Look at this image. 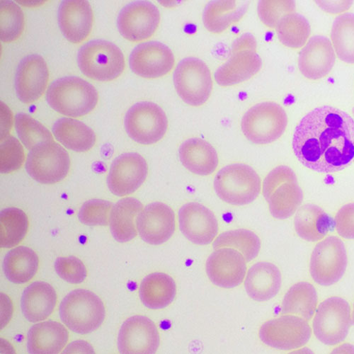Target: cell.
Wrapping results in <instances>:
<instances>
[{"mask_svg":"<svg viewBox=\"0 0 354 354\" xmlns=\"http://www.w3.org/2000/svg\"><path fill=\"white\" fill-rule=\"evenodd\" d=\"M292 146L308 169L320 173L344 169L354 161V120L339 109L317 107L297 127Z\"/></svg>","mask_w":354,"mask_h":354,"instance_id":"obj_1","label":"cell"},{"mask_svg":"<svg viewBox=\"0 0 354 354\" xmlns=\"http://www.w3.org/2000/svg\"><path fill=\"white\" fill-rule=\"evenodd\" d=\"M98 99V93L93 84L74 76L54 80L46 93L47 102L53 109L74 118L93 111Z\"/></svg>","mask_w":354,"mask_h":354,"instance_id":"obj_2","label":"cell"},{"mask_svg":"<svg viewBox=\"0 0 354 354\" xmlns=\"http://www.w3.org/2000/svg\"><path fill=\"white\" fill-rule=\"evenodd\" d=\"M263 194L277 219L285 220L297 212L304 200L296 174L287 166L273 169L263 182Z\"/></svg>","mask_w":354,"mask_h":354,"instance_id":"obj_3","label":"cell"},{"mask_svg":"<svg viewBox=\"0 0 354 354\" xmlns=\"http://www.w3.org/2000/svg\"><path fill=\"white\" fill-rule=\"evenodd\" d=\"M59 312L66 327L81 335L95 332L105 319L102 300L94 292L84 289H77L68 294Z\"/></svg>","mask_w":354,"mask_h":354,"instance_id":"obj_4","label":"cell"},{"mask_svg":"<svg viewBox=\"0 0 354 354\" xmlns=\"http://www.w3.org/2000/svg\"><path fill=\"white\" fill-rule=\"evenodd\" d=\"M77 64L84 75L101 82L119 77L125 68L122 50L114 44L101 39L88 41L80 48Z\"/></svg>","mask_w":354,"mask_h":354,"instance_id":"obj_5","label":"cell"},{"mask_svg":"<svg viewBox=\"0 0 354 354\" xmlns=\"http://www.w3.org/2000/svg\"><path fill=\"white\" fill-rule=\"evenodd\" d=\"M261 180L249 165L232 164L222 168L216 174L214 188L218 196L233 205L251 203L259 196Z\"/></svg>","mask_w":354,"mask_h":354,"instance_id":"obj_6","label":"cell"},{"mask_svg":"<svg viewBox=\"0 0 354 354\" xmlns=\"http://www.w3.org/2000/svg\"><path fill=\"white\" fill-rule=\"evenodd\" d=\"M288 116L278 104L266 102L256 104L244 115L242 131L245 137L257 145L272 143L285 132Z\"/></svg>","mask_w":354,"mask_h":354,"instance_id":"obj_7","label":"cell"},{"mask_svg":"<svg viewBox=\"0 0 354 354\" xmlns=\"http://www.w3.org/2000/svg\"><path fill=\"white\" fill-rule=\"evenodd\" d=\"M261 65L256 39L251 34H244L234 41L230 57L216 72L215 80L223 86L237 84L252 78Z\"/></svg>","mask_w":354,"mask_h":354,"instance_id":"obj_8","label":"cell"},{"mask_svg":"<svg viewBox=\"0 0 354 354\" xmlns=\"http://www.w3.org/2000/svg\"><path fill=\"white\" fill-rule=\"evenodd\" d=\"M173 80L177 94L190 106L203 105L212 95L213 81L211 71L197 57L183 59L175 69Z\"/></svg>","mask_w":354,"mask_h":354,"instance_id":"obj_9","label":"cell"},{"mask_svg":"<svg viewBox=\"0 0 354 354\" xmlns=\"http://www.w3.org/2000/svg\"><path fill=\"white\" fill-rule=\"evenodd\" d=\"M71 167L68 153L55 142L39 144L29 152L26 170L35 181L53 185L64 180Z\"/></svg>","mask_w":354,"mask_h":354,"instance_id":"obj_10","label":"cell"},{"mask_svg":"<svg viewBox=\"0 0 354 354\" xmlns=\"http://www.w3.org/2000/svg\"><path fill=\"white\" fill-rule=\"evenodd\" d=\"M351 324L348 303L342 298L332 297L318 306L313 321V329L319 342L333 346L345 340Z\"/></svg>","mask_w":354,"mask_h":354,"instance_id":"obj_11","label":"cell"},{"mask_svg":"<svg viewBox=\"0 0 354 354\" xmlns=\"http://www.w3.org/2000/svg\"><path fill=\"white\" fill-rule=\"evenodd\" d=\"M168 127L165 111L150 102L135 104L125 116V128L129 137L142 145H153L163 138Z\"/></svg>","mask_w":354,"mask_h":354,"instance_id":"obj_12","label":"cell"},{"mask_svg":"<svg viewBox=\"0 0 354 354\" xmlns=\"http://www.w3.org/2000/svg\"><path fill=\"white\" fill-rule=\"evenodd\" d=\"M347 263L344 243L335 236H330L315 248L310 259V274L317 284L330 286L342 279Z\"/></svg>","mask_w":354,"mask_h":354,"instance_id":"obj_13","label":"cell"},{"mask_svg":"<svg viewBox=\"0 0 354 354\" xmlns=\"http://www.w3.org/2000/svg\"><path fill=\"white\" fill-rule=\"evenodd\" d=\"M311 335L312 330L307 320L294 315H285L266 322L259 330V337L263 343L282 351L305 346Z\"/></svg>","mask_w":354,"mask_h":354,"instance_id":"obj_14","label":"cell"},{"mask_svg":"<svg viewBox=\"0 0 354 354\" xmlns=\"http://www.w3.org/2000/svg\"><path fill=\"white\" fill-rule=\"evenodd\" d=\"M160 22L158 8L147 1H135L126 6L117 19V26L124 38L141 41L151 38Z\"/></svg>","mask_w":354,"mask_h":354,"instance_id":"obj_15","label":"cell"},{"mask_svg":"<svg viewBox=\"0 0 354 354\" xmlns=\"http://www.w3.org/2000/svg\"><path fill=\"white\" fill-rule=\"evenodd\" d=\"M149 166L138 153H128L116 158L112 162L107 185L112 194L124 196L137 191L145 183Z\"/></svg>","mask_w":354,"mask_h":354,"instance_id":"obj_16","label":"cell"},{"mask_svg":"<svg viewBox=\"0 0 354 354\" xmlns=\"http://www.w3.org/2000/svg\"><path fill=\"white\" fill-rule=\"evenodd\" d=\"M159 346L158 328L149 317L136 315L122 324L118 339V347L121 353L153 354Z\"/></svg>","mask_w":354,"mask_h":354,"instance_id":"obj_17","label":"cell"},{"mask_svg":"<svg viewBox=\"0 0 354 354\" xmlns=\"http://www.w3.org/2000/svg\"><path fill=\"white\" fill-rule=\"evenodd\" d=\"M129 63L131 69L137 75L156 79L172 70L175 59L167 46L153 41L138 45L130 55Z\"/></svg>","mask_w":354,"mask_h":354,"instance_id":"obj_18","label":"cell"},{"mask_svg":"<svg viewBox=\"0 0 354 354\" xmlns=\"http://www.w3.org/2000/svg\"><path fill=\"white\" fill-rule=\"evenodd\" d=\"M136 227L143 241L151 245H160L167 242L175 232L174 212L165 203H151L138 216Z\"/></svg>","mask_w":354,"mask_h":354,"instance_id":"obj_19","label":"cell"},{"mask_svg":"<svg viewBox=\"0 0 354 354\" xmlns=\"http://www.w3.org/2000/svg\"><path fill=\"white\" fill-rule=\"evenodd\" d=\"M49 79V71L42 56H26L19 63L15 75V91L25 104L37 101L44 94Z\"/></svg>","mask_w":354,"mask_h":354,"instance_id":"obj_20","label":"cell"},{"mask_svg":"<svg viewBox=\"0 0 354 354\" xmlns=\"http://www.w3.org/2000/svg\"><path fill=\"white\" fill-rule=\"evenodd\" d=\"M180 227L185 237L194 244H211L218 233V223L214 214L203 205L191 202L179 211Z\"/></svg>","mask_w":354,"mask_h":354,"instance_id":"obj_21","label":"cell"},{"mask_svg":"<svg viewBox=\"0 0 354 354\" xmlns=\"http://www.w3.org/2000/svg\"><path fill=\"white\" fill-rule=\"evenodd\" d=\"M205 264L206 274L216 286L224 288H233L244 281L246 260L238 250L232 248L216 250Z\"/></svg>","mask_w":354,"mask_h":354,"instance_id":"obj_22","label":"cell"},{"mask_svg":"<svg viewBox=\"0 0 354 354\" xmlns=\"http://www.w3.org/2000/svg\"><path fill=\"white\" fill-rule=\"evenodd\" d=\"M59 27L65 38L80 44L90 35L93 24V12L90 3L82 0H66L58 9Z\"/></svg>","mask_w":354,"mask_h":354,"instance_id":"obj_23","label":"cell"},{"mask_svg":"<svg viewBox=\"0 0 354 354\" xmlns=\"http://www.w3.org/2000/svg\"><path fill=\"white\" fill-rule=\"evenodd\" d=\"M335 60V52L330 39L323 36H315L301 50L299 68L306 78L319 80L331 72Z\"/></svg>","mask_w":354,"mask_h":354,"instance_id":"obj_24","label":"cell"},{"mask_svg":"<svg viewBox=\"0 0 354 354\" xmlns=\"http://www.w3.org/2000/svg\"><path fill=\"white\" fill-rule=\"evenodd\" d=\"M281 274L274 264L258 262L249 270L245 281L248 296L258 302L274 299L281 286Z\"/></svg>","mask_w":354,"mask_h":354,"instance_id":"obj_25","label":"cell"},{"mask_svg":"<svg viewBox=\"0 0 354 354\" xmlns=\"http://www.w3.org/2000/svg\"><path fill=\"white\" fill-rule=\"evenodd\" d=\"M69 334L62 324L46 321L35 324L28 331L27 347L32 354H56L66 346Z\"/></svg>","mask_w":354,"mask_h":354,"instance_id":"obj_26","label":"cell"},{"mask_svg":"<svg viewBox=\"0 0 354 354\" xmlns=\"http://www.w3.org/2000/svg\"><path fill=\"white\" fill-rule=\"evenodd\" d=\"M179 155L183 165L191 172L200 176L211 175L219 163L214 147L201 138L185 141L180 147Z\"/></svg>","mask_w":354,"mask_h":354,"instance_id":"obj_27","label":"cell"},{"mask_svg":"<svg viewBox=\"0 0 354 354\" xmlns=\"http://www.w3.org/2000/svg\"><path fill=\"white\" fill-rule=\"evenodd\" d=\"M294 225L300 238L308 242H317L334 231L335 221L317 205L308 203L297 212Z\"/></svg>","mask_w":354,"mask_h":354,"instance_id":"obj_28","label":"cell"},{"mask_svg":"<svg viewBox=\"0 0 354 354\" xmlns=\"http://www.w3.org/2000/svg\"><path fill=\"white\" fill-rule=\"evenodd\" d=\"M57 303V295L48 283L37 281L24 291L21 306L25 318L31 322L47 319L53 313Z\"/></svg>","mask_w":354,"mask_h":354,"instance_id":"obj_29","label":"cell"},{"mask_svg":"<svg viewBox=\"0 0 354 354\" xmlns=\"http://www.w3.org/2000/svg\"><path fill=\"white\" fill-rule=\"evenodd\" d=\"M143 208L142 204L134 198H125L118 201L110 214V230L114 239L127 243L137 235L136 218Z\"/></svg>","mask_w":354,"mask_h":354,"instance_id":"obj_30","label":"cell"},{"mask_svg":"<svg viewBox=\"0 0 354 354\" xmlns=\"http://www.w3.org/2000/svg\"><path fill=\"white\" fill-rule=\"evenodd\" d=\"M139 295L142 304L152 310L167 308L174 300L176 286L174 280L164 273H153L141 282Z\"/></svg>","mask_w":354,"mask_h":354,"instance_id":"obj_31","label":"cell"},{"mask_svg":"<svg viewBox=\"0 0 354 354\" xmlns=\"http://www.w3.org/2000/svg\"><path fill=\"white\" fill-rule=\"evenodd\" d=\"M248 6L246 1H212L204 10V26L212 33H222L244 17Z\"/></svg>","mask_w":354,"mask_h":354,"instance_id":"obj_32","label":"cell"},{"mask_svg":"<svg viewBox=\"0 0 354 354\" xmlns=\"http://www.w3.org/2000/svg\"><path fill=\"white\" fill-rule=\"evenodd\" d=\"M52 130L59 142L75 152L84 153L90 151L96 142V135L90 127L69 118L58 120Z\"/></svg>","mask_w":354,"mask_h":354,"instance_id":"obj_33","label":"cell"},{"mask_svg":"<svg viewBox=\"0 0 354 354\" xmlns=\"http://www.w3.org/2000/svg\"><path fill=\"white\" fill-rule=\"evenodd\" d=\"M39 263V257L34 250L20 246L6 254L3 261V271L10 281L15 284H23L36 275Z\"/></svg>","mask_w":354,"mask_h":354,"instance_id":"obj_34","label":"cell"},{"mask_svg":"<svg viewBox=\"0 0 354 354\" xmlns=\"http://www.w3.org/2000/svg\"><path fill=\"white\" fill-rule=\"evenodd\" d=\"M318 297L315 287L307 282L292 286L285 295L281 313L310 320L317 309Z\"/></svg>","mask_w":354,"mask_h":354,"instance_id":"obj_35","label":"cell"},{"mask_svg":"<svg viewBox=\"0 0 354 354\" xmlns=\"http://www.w3.org/2000/svg\"><path fill=\"white\" fill-rule=\"evenodd\" d=\"M214 250L232 248L238 250L247 262L254 259L261 249V241L252 231L239 229L222 233L213 245Z\"/></svg>","mask_w":354,"mask_h":354,"instance_id":"obj_36","label":"cell"},{"mask_svg":"<svg viewBox=\"0 0 354 354\" xmlns=\"http://www.w3.org/2000/svg\"><path fill=\"white\" fill-rule=\"evenodd\" d=\"M28 227L26 214L17 208L4 209L0 214V245L12 248L25 238Z\"/></svg>","mask_w":354,"mask_h":354,"instance_id":"obj_37","label":"cell"},{"mask_svg":"<svg viewBox=\"0 0 354 354\" xmlns=\"http://www.w3.org/2000/svg\"><path fill=\"white\" fill-rule=\"evenodd\" d=\"M279 41L286 46L299 48L307 42L311 34V27L308 19L299 13L284 16L277 26Z\"/></svg>","mask_w":354,"mask_h":354,"instance_id":"obj_38","label":"cell"},{"mask_svg":"<svg viewBox=\"0 0 354 354\" xmlns=\"http://www.w3.org/2000/svg\"><path fill=\"white\" fill-rule=\"evenodd\" d=\"M331 38L340 60L354 64V14L345 13L335 19Z\"/></svg>","mask_w":354,"mask_h":354,"instance_id":"obj_39","label":"cell"},{"mask_svg":"<svg viewBox=\"0 0 354 354\" xmlns=\"http://www.w3.org/2000/svg\"><path fill=\"white\" fill-rule=\"evenodd\" d=\"M15 129L21 142L29 151L41 143L53 141L50 132L44 126L24 113L16 115Z\"/></svg>","mask_w":354,"mask_h":354,"instance_id":"obj_40","label":"cell"},{"mask_svg":"<svg viewBox=\"0 0 354 354\" xmlns=\"http://www.w3.org/2000/svg\"><path fill=\"white\" fill-rule=\"evenodd\" d=\"M24 28V16L21 8L12 1L0 3V39L6 43L17 40Z\"/></svg>","mask_w":354,"mask_h":354,"instance_id":"obj_41","label":"cell"},{"mask_svg":"<svg viewBox=\"0 0 354 354\" xmlns=\"http://www.w3.org/2000/svg\"><path fill=\"white\" fill-rule=\"evenodd\" d=\"M112 208L113 203L108 201L90 200L82 205L78 217L80 222L86 225H107Z\"/></svg>","mask_w":354,"mask_h":354,"instance_id":"obj_42","label":"cell"},{"mask_svg":"<svg viewBox=\"0 0 354 354\" xmlns=\"http://www.w3.org/2000/svg\"><path fill=\"white\" fill-rule=\"evenodd\" d=\"M3 140L0 146V171L2 174H8L22 166L25 158L24 152L22 145L16 138L8 136Z\"/></svg>","mask_w":354,"mask_h":354,"instance_id":"obj_43","label":"cell"},{"mask_svg":"<svg viewBox=\"0 0 354 354\" xmlns=\"http://www.w3.org/2000/svg\"><path fill=\"white\" fill-rule=\"evenodd\" d=\"M296 9V3L294 1H260L258 4V15L266 26L277 28L284 16L295 13Z\"/></svg>","mask_w":354,"mask_h":354,"instance_id":"obj_44","label":"cell"},{"mask_svg":"<svg viewBox=\"0 0 354 354\" xmlns=\"http://www.w3.org/2000/svg\"><path fill=\"white\" fill-rule=\"evenodd\" d=\"M55 270L59 277L73 284L82 283L87 276L83 262L73 256L57 258L55 262Z\"/></svg>","mask_w":354,"mask_h":354,"instance_id":"obj_45","label":"cell"},{"mask_svg":"<svg viewBox=\"0 0 354 354\" xmlns=\"http://www.w3.org/2000/svg\"><path fill=\"white\" fill-rule=\"evenodd\" d=\"M335 221L341 237L354 240V203L343 205L337 212Z\"/></svg>","mask_w":354,"mask_h":354,"instance_id":"obj_46","label":"cell"},{"mask_svg":"<svg viewBox=\"0 0 354 354\" xmlns=\"http://www.w3.org/2000/svg\"><path fill=\"white\" fill-rule=\"evenodd\" d=\"M316 3L324 11L337 14L346 11L352 6V1H316Z\"/></svg>","mask_w":354,"mask_h":354,"instance_id":"obj_47","label":"cell"},{"mask_svg":"<svg viewBox=\"0 0 354 354\" xmlns=\"http://www.w3.org/2000/svg\"><path fill=\"white\" fill-rule=\"evenodd\" d=\"M351 323H352L353 326H354V304H353V310L352 317H351Z\"/></svg>","mask_w":354,"mask_h":354,"instance_id":"obj_48","label":"cell"},{"mask_svg":"<svg viewBox=\"0 0 354 354\" xmlns=\"http://www.w3.org/2000/svg\"><path fill=\"white\" fill-rule=\"evenodd\" d=\"M352 112H353V113L354 115V108H353Z\"/></svg>","mask_w":354,"mask_h":354,"instance_id":"obj_49","label":"cell"}]
</instances>
